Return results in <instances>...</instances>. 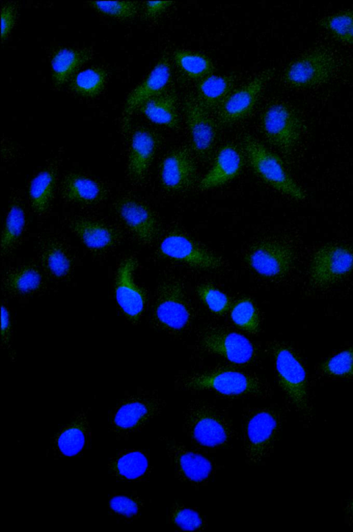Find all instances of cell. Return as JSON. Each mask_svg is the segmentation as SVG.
I'll return each instance as SVG.
<instances>
[{
  "label": "cell",
  "instance_id": "4316f807",
  "mask_svg": "<svg viewBox=\"0 0 353 532\" xmlns=\"http://www.w3.org/2000/svg\"><path fill=\"white\" fill-rule=\"evenodd\" d=\"M92 57L88 48L65 47L57 49L50 60L51 79L57 88L62 86Z\"/></svg>",
  "mask_w": 353,
  "mask_h": 532
},
{
  "label": "cell",
  "instance_id": "1f68e13d",
  "mask_svg": "<svg viewBox=\"0 0 353 532\" xmlns=\"http://www.w3.org/2000/svg\"><path fill=\"white\" fill-rule=\"evenodd\" d=\"M40 259L45 270L54 279H65L72 272V256L66 247L58 240L49 239L43 244Z\"/></svg>",
  "mask_w": 353,
  "mask_h": 532
},
{
  "label": "cell",
  "instance_id": "ac0fdd59",
  "mask_svg": "<svg viewBox=\"0 0 353 532\" xmlns=\"http://www.w3.org/2000/svg\"><path fill=\"white\" fill-rule=\"evenodd\" d=\"M201 344L208 352L236 364H248L255 355L251 342L234 331L217 328L209 330L203 335Z\"/></svg>",
  "mask_w": 353,
  "mask_h": 532
},
{
  "label": "cell",
  "instance_id": "4dcf8cb0",
  "mask_svg": "<svg viewBox=\"0 0 353 532\" xmlns=\"http://www.w3.org/2000/svg\"><path fill=\"white\" fill-rule=\"evenodd\" d=\"M234 83L230 76L208 75L198 81L196 97L210 112L216 110L233 90Z\"/></svg>",
  "mask_w": 353,
  "mask_h": 532
},
{
  "label": "cell",
  "instance_id": "484cf974",
  "mask_svg": "<svg viewBox=\"0 0 353 532\" xmlns=\"http://www.w3.org/2000/svg\"><path fill=\"white\" fill-rule=\"evenodd\" d=\"M108 468L113 476L130 482L145 481L149 479L152 472L148 455L137 449L121 451L111 458Z\"/></svg>",
  "mask_w": 353,
  "mask_h": 532
},
{
  "label": "cell",
  "instance_id": "8d00e7d4",
  "mask_svg": "<svg viewBox=\"0 0 353 532\" xmlns=\"http://www.w3.org/2000/svg\"><path fill=\"white\" fill-rule=\"evenodd\" d=\"M319 25L337 40L353 44V10L327 16L319 21Z\"/></svg>",
  "mask_w": 353,
  "mask_h": 532
},
{
  "label": "cell",
  "instance_id": "9a60e30c",
  "mask_svg": "<svg viewBox=\"0 0 353 532\" xmlns=\"http://www.w3.org/2000/svg\"><path fill=\"white\" fill-rule=\"evenodd\" d=\"M273 74L271 69L263 70L245 85L232 90L216 110L219 122L230 125L248 117Z\"/></svg>",
  "mask_w": 353,
  "mask_h": 532
},
{
  "label": "cell",
  "instance_id": "60d3db41",
  "mask_svg": "<svg viewBox=\"0 0 353 532\" xmlns=\"http://www.w3.org/2000/svg\"><path fill=\"white\" fill-rule=\"evenodd\" d=\"M322 371L332 377H353V345L333 355L321 365Z\"/></svg>",
  "mask_w": 353,
  "mask_h": 532
},
{
  "label": "cell",
  "instance_id": "ba28073f",
  "mask_svg": "<svg viewBox=\"0 0 353 532\" xmlns=\"http://www.w3.org/2000/svg\"><path fill=\"white\" fill-rule=\"evenodd\" d=\"M353 272V247L327 244L317 249L310 259L308 276L316 288L330 287Z\"/></svg>",
  "mask_w": 353,
  "mask_h": 532
},
{
  "label": "cell",
  "instance_id": "d590c367",
  "mask_svg": "<svg viewBox=\"0 0 353 532\" xmlns=\"http://www.w3.org/2000/svg\"><path fill=\"white\" fill-rule=\"evenodd\" d=\"M168 520L173 526L184 531H203L208 524L206 518L199 510L180 502L172 504Z\"/></svg>",
  "mask_w": 353,
  "mask_h": 532
},
{
  "label": "cell",
  "instance_id": "8fae6325",
  "mask_svg": "<svg viewBox=\"0 0 353 532\" xmlns=\"http://www.w3.org/2000/svg\"><path fill=\"white\" fill-rule=\"evenodd\" d=\"M245 261L259 275L268 279L286 276L295 262L293 248L283 242L264 240L253 245Z\"/></svg>",
  "mask_w": 353,
  "mask_h": 532
},
{
  "label": "cell",
  "instance_id": "44dd1931",
  "mask_svg": "<svg viewBox=\"0 0 353 532\" xmlns=\"http://www.w3.org/2000/svg\"><path fill=\"white\" fill-rule=\"evenodd\" d=\"M159 170L161 185L170 191L185 190L196 181V165L185 148L174 150L166 155Z\"/></svg>",
  "mask_w": 353,
  "mask_h": 532
},
{
  "label": "cell",
  "instance_id": "8992f818",
  "mask_svg": "<svg viewBox=\"0 0 353 532\" xmlns=\"http://www.w3.org/2000/svg\"><path fill=\"white\" fill-rule=\"evenodd\" d=\"M164 402L154 394L141 393L122 400L110 413V431L118 437L138 432L159 416Z\"/></svg>",
  "mask_w": 353,
  "mask_h": 532
},
{
  "label": "cell",
  "instance_id": "7402d4cb",
  "mask_svg": "<svg viewBox=\"0 0 353 532\" xmlns=\"http://www.w3.org/2000/svg\"><path fill=\"white\" fill-rule=\"evenodd\" d=\"M91 431L85 413L79 411L55 434L51 449L59 457H73L85 450L90 441Z\"/></svg>",
  "mask_w": 353,
  "mask_h": 532
},
{
  "label": "cell",
  "instance_id": "83f0119b",
  "mask_svg": "<svg viewBox=\"0 0 353 532\" xmlns=\"http://www.w3.org/2000/svg\"><path fill=\"white\" fill-rule=\"evenodd\" d=\"M150 121L171 129L178 128L179 117L176 96L173 92L165 91L143 104L137 109Z\"/></svg>",
  "mask_w": 353,
  "mask_h": 532
},
{
  "label": "cell",
  "instance_id": "7bdbcfd3",
  "mask_svg": "<svg viewBox=\"0 0 353 532\" xmlns=\"http://www.w3.org/2000/svg\"><path fill=\"white\" fill-rule=\"evenodd\" d=\"M18 10L15 3L8 2L1 8V42L7 39L13 29L17 17Z\"/></svg>",
  "mask_w": 353,
  "mask_h": 532
},
{
  "label": "cell",
  "instance_id": "e575fe53",
  "mask_svg": "<svg viewBox=\"0 0 353 532\" xmlns=\"http://www.w3.org/2000/svg\"><path fill=\"white\" fill-rule=\"evenodd\" d=\"M173 59L179 68L192 79L199 81L212 75L214 70L212 60L198 52L178 49L174 52Z\"/></svg>",
  "mask_w": 353,
  "mask_h": 532
},
{
  "label": "cell",
  "instance_id": "b9f144b4",
  "mask_svg": "<svg viewBox=\"0 0 353 532\" xmlns=\"http://www.w3.org/2000/svg\"><path fill=\"white\" fill-rule=\"evenodd\" d=\"M196 292L207 307L216 315L225 313L230 306L228 296L211 284H202L197 287Z\"/></svg>",
  "mask_w": 353,
  "mask_h": 532
},
{
  "label": "cell",
  "instance_id": "e0dca14e",
  "mask_svg": "<svg viewBox=\"0 0 353 532\" xmlns=\"http://www.w3.org/2000/svg\"><path fill=\"white\" fill-rule=\"evenodd\" d=\"M137 266V259L132 256L119 264L114 282L115 298L125 317L132 322L139 320L146 302L142 288L134 282V275Z\"/></svg>",
  "mask_w": 353,
  "mask_h": 532
},
{
  "label": "cell",
  "instance_id": "6da1fadb",
  "mask_svg": "<svg viewBox=\"0 0 353 532\" xmlns=\"http://www.w3.org/2000/svg\"><path fill=\"white\" fill-rule=\"evenodd\" d=\"M183 431L194 447L204 452L230 448L238 437L228 412L203 401L188 404L183 415Z\"/></svg>",
  "mask_w": 353,
  "mask_h": 532
},
{
  "label": "cell",
  "instance_id": "7dc6e473",
  "mask_svg": "<svg viewBox=\"0 0 353 532\" xmlns=\"http://www.w3.org/2000/svg\"><path fill=\"white\" fill-rule=\"evenodd\" d=\"M350 523H351V524H352V525H353V519H352V520H350Z\"/></svg>",
  "mask_w": 353,
  "mask_h": 532
},
{
  "label": "cell",
  "instance_id": "f546056e",
  "mask_svg": "<svg viewBox=\"0 0 353 532\" xmlns=\"http://www.w3.org/2000/svg\"><path fill=\"white\" fill-rule=\"evenodd\" d=\"M43 285V276L37 266L23 264L9 270L3 278V286L9 294L17 296L37 293Z\"/></svg>",
  "mask_w": 353,
  "mask_h": 532
},
{
  "label": "cell",
  "instance_id": "f1b7e54d",
  "mask_svg": "<svg viewBox=\"0 0 353 532\" xmlns=\"http://www.w3.org/2000/svg\"><path fill=\"white\" fill-rule=\"evenodd\" d=\"M57 181V170L53 166L39 172L28 186V197L34 212L42 215L48 212L52 203Z\"/></svg>",
  "mask_w": 353,
  "mask_h": 532
},
{
  "label": "cell",
  "instance_id": "d6a6232c",
  "mask_svg": "<svg viewBox=\"0 0 353 532\" xmlns=\"http://www.w3.org/2000/svg\"><path fill=\"white\" fill-rule=\"evenodd\" d=\"M108 78L105 68L92 66L78 71L68 81V88L81 97L93 98L103 91Z\"/></svg>",
  "mask_w": 353,
  "mask_h": 532
},
{
  "label": "cell",
  "instance_id": "7a4b0ae2",
  "mask_svg": "<svg viewBox=\"0 0 353 532\" xmlns=\"http://www.w3.org/2000/svg\"><path fill=\"white\" fill-rule=\"evenodd\" d=\"M241 417L245 462L250 466L263 464L274 452L284 414L274 406H255L245 408Z\"/></svg>",
  "mask_w": 353,
  "mask_h": 532
},
{
  "label": "cell",
  "instance_id": "ab89813d",
  "mask_svg": "<svg viewBox=\"0 0 353 532\" xmlns=\"http://www.w3.org/2000/svg\"><path fill=\"white\" fill-rule=\"evenodd\" d=\"M143 505V500L134 493H114L109 499V509L111 513L125 519H137Z\"/></svg>",
  "mask_w": 353,
  "mask_h": 532
},
{
  "label": "cell",
  "instance_id": "ffe728a7",
  "mask_svg": "<svg viewBox=\"0 0 353 532\" xmlns=\"http://www.w3.org/2000/svg\"><path fill=\"white\" fill-rule=\"evenodd\" d=\"M159 145V138L152 130L141 126L130 136L128 175L134 182H141L146 177Z\"/></svg>",
  "mask_w": 353,
  "mask_h": 532
},
{
  "label": "cell",
  "instance_id": "cb8c5ba5",
  "mask_svg": "<svg viewBox=\"0 0 353 532\" xmlns=\"http://www.w3.org/2000/svg\"><path fill=\"white\" fill-rule=\"evenodd\" d=\"M244 159L239 149L227 144L218 150L213 164L199 184L201 190L222 186L234 179L241 171Z\"/></svg>",
  "mask_w": 353,
  "mask_h": 532
},
{
  "label": "cell",
  "instance_id": "f35d334b",
  "mask_svg": "<svg viewBox=\"0 0 353 532\" xmlns=\"http://www.w3.org/2000/svg\"><path fill=\"white\" fill-rule=\"evenodd\" d=\"M230 317L237 326L246 331L256 333L259 329V315L255 305L249 298L238 300L232 307Z\"/></svg>",
  "mask_w": 353,
  "mask_h": 532
},
{
  "label": "cell",
  "instance_id": "9c48e42d",
  "mask_svg": "<svg viewBox=\"0 0 353 532\" xmlns=\"http://www.w3.org/2000/svg\"><path fill=\"white\" fill-rule=\"evenodd\" d=\"M261 125L268 142L283 153H291L301 139V119L287 104L274 103L267 107L261 115Z\"/></svg>",
  "mask_w": 353,
  "mask_h": 532
},
{
  "label": "cell",
  "instance_id": "30bf717a",
  "mask_svg": "<svg viewBox=\"0 0 353 532\" xmlns=\"http://www.w3.org/2000/svg\"><path fill=\"white\" fill-rule=\"evenodd\" d=\"M336 68L333 55L325 50L318 49L292 61L285 69L283 79L294 88L315 87L330 81Z\"/></svg>",
  "mask_w": 353,
  "mask_h": 532
},
{
  "label": "cell",
  "instance_id": "d6986e66",
  "mask_svg": "<svg viewBox=\"0 0 353 532\" xmlns=\"http://www.w3.org/2000/svg\"><path fill=\"white\" fill-rule=\"evenodd\" d=\"M171 66L167 56H162L145 78L128 94L123 110V119L146 101L164 92L170 82Z\"/></svg>",
  "mask_w": 353,
  "mask_h": 532
},
{
  "label": "cell",
  "instance_id": "52a82bcc",
  "mask_svg": "<svg viewBox=\"0 0 353 532\" xmlns=\"http://www.w3.org/2000/svg\"><path fill=\"white\" fill-rule=\"evenodd\" d=\"M279 384L290 404L299 413L310 412L306 371L288 346L278 344L273 349Z\"/></svg>",
  "mask_w": 353,
  "mask_h": 532
},
{
  "label": "cell",
  "instance_id": "4fadbf2b",
  "mask_svg": "<svg viewBox=\"0 0 353 532\" xmlns=\"http://www.w3.org/2000/svg\"><path fill=\"white\" fill-rule=\"evenodd\" d=\"M159 251L164 257L199 269L218 270L223 266L220 256L178 231L170 232L165 236Z\"/></svg>",
  "mask_w": 353,
  "mask_h": 532
},
{
  "label": "cell",
  "instance_id": "7c38bea8",
  "mask_svg": "<svg viewBox=\"0 0 353 532\" xmlns=\"http://www.w3.org/2000/svg\"><path fill=\"white\" fill-rule=\"evenodd\" d=\"M154 318L165 329L179 331L190 322L191 313L184 288L179 282L168 280L158 288Z\"/></svg>",
  "mask_w": 353,
  "mask_h": 532
},
{
  "label": "cell",
  "instance_id": "836d02e7",
  "mask_svg": "<svg viewBox=\"0 0 353 532\" xmlns=\"http://www.w3.org/2000/svg\"><path fill=\"white\" fill-rule=\"evenodd\" d=\"M26 217L24 208L18 201L9 206L1 238V252L7 255L19 242L26 228Z\"/></svg>",
  "mask_w": 353,
  "mask_h": 532
},
{
  "label": "cell",
  "instance_id": "5bb4252c",
  "mask_svg": "<svg viewBox=\"0 0 353 532\" xmlns=\"http://www.w3.org/2000/svg\"><path fill=\"white\" fill-rule=\"evenodd\" d=\"M117 217L128 232L141 244L149 245L159 235V224L152 209L131 196H123L114 204Z\"/></svg>",
  "mask_w": 353,
  "mask_h": 532
},
{
  "label": "cell",
  "instance_id": "f6af8a7d",
  "mask_svg": "<svg viewBox=\"0 0 353 532\" xmlns=\"http://www.w3.org/2000/svg\"><path fill=\"white\" fill-rule=\"evenodd\" d=\"M1 331L2 342L7 344L10 339L11 336V322L10 317L8 308L2 304L1 314Z\"/></svg>",
  "mask_w": 353,
  "mask_h": 532
},
{
  "label": "cell",
  "instance_id": "74e56055",
  "mask_svg": "<svg viewBox=\"0 0 353 532\" xmlns=\"http://www.w3.org/2000/svg\"><path fill=\"white\" fill-rule=\"evenodd\" d=\"M88 4L99 13L121 21L134 18L139 9L134 1H90Z\"/></svg>",
  "mask_w": 353,
  "mask_h": 532
},
{
  "label": "cell",
  "instance_id": "bcb514c9",
  "mask_svg": "<svg viewBox=\"0 0 353 532\" xmlns=\"http://www.w3.org/2000/svg\"><path fill=\"white\" fill-rule=\"evenodd\" d=\"M345 513L349 517V520L353 519V497L345 507Z\"/></svg>",
  "mask_w": 353,
  "mask_h": 532
},
{
  "label": "cell",
  "instance_id": "ee69618b",
  "mask_svg": "<svg viewBox=\"0 0 353 532\" xmlns=\"http://www.w3.org/2000/svg\"><path fill=\"white\" fill-rule=\"evenodd\" d=\"M173 2L172 1H148L143 3V14L147 19H154L159 17Z\"/></svg>",
  "mask_w": 353,
  "mask_h": 532
},
{
  "label": "cell",
  "instance_id": "603a6c76",
  "mask_svg": "<svg viewBox=\"0 0 353 532\" xmlns=\"http://www.w3.org/2000/svg\"><path fill=\"white\" fill-rule=\"evenodd\" d=\"M70 227L82 244L92 252L107 251L120 239V233L114 226L92 217H77L71 221Z\"/></svg>",
  "mask_w": 353,
  "mask_h": 532
},
{
  "label": "cell",
  "instance_id": "2e32d148",
  "mask_svg": "<svg viewBox=\"0 0 353 532\" xmlns=\"http://www.w3.org/2000/svg\"><path fill=\"white\" fill-rule=\"evenodd\" d=\"M184 115L193 150L201 157H208L217 137V125L196 97L189 95L183 103Z\"/></svg>",
  "mask_w": 353,
  "mask_h": 532
},
{
  "label": "cell",
  "instance_id": "5b68a950",
  "mask_svg": "<svg viewBox=\"0 0 353 532\" xmlns=\"http://www.w3.org/2000/svg\"><path fill=\"white\" fill-rule=\"evenodd\" d=\"M243 146L250 167L265 183L292 199H305V192L288 173L279 156L251 135L244 137Z\"/></svg>",
  "mask_w": 353,
  "mask_h": 532
},
{
  "label": "cell",
  "instance_id": "277c9868",
  "mask_svg": "<svg viewBox=\"0 0 353 532\" xmlns=\"http://www.w3.org/2000/svg\"><path fill=\"white\" fill-rule=\"evenodd\" d=\"M179 482L194 488L207 486L223 466L201 450L191 449L172 436L161 437Z\"/></svg>",
  "mask_w": 353,
  "mask_h": 532
},
{
  "label": "cell",
  "instance_id": "3957f363",
  "mask_svg": "<svg viewBox=\"0 0 353 532\" xmlns=\"http://www.w3.org/2000/svg\"><path fill=\"white\" fill-rule=\"evenodd\" d=\"M188 391H209L226 398L262 397L269 388L257 377L232 368H219L194 374L180 382Z\"/></svg>",
  "mask_w": 353,
  "mask_h": 532
},
{
  "label": "cell",
  "instance_id": "d4e9b609",
  "mask_svg": "<svg viewBox=\"0 0 353 532\" xmlns=\"http://www.w3.org/2000/svg\"><path fill=\"white\" fill-rule=\"evenodd\" d=\"M107 193L103 184L81 173L71 172L62 181V197L70 203L81 206L95 205L103 201Z\"/></svg>",
  "mask_w": 353,
  "mask_h": 532
}]
</instances>
